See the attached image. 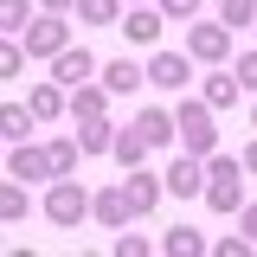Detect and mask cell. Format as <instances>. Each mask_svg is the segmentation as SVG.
<instances>
[{
  "label": "cell",
  "mask_w": 257,
  "mask_h": 257,
  "mask_svg": "<svg viewBox=\"0 0 257 257\" xmlns=\"http://www.w3.org/2000/svg\"><path fill=\"white\" fill-rule=\"evenodd\" d=\"M244 161H231V155H206V206L212 212H238L244 206Z\"/></svg>",
  "instance_id": "6da1fadb"
},
{
  "label": "cell",
  "mask_w": 257,
  "mask_h": 257,
  "mask_svg": "<svg viewBox=\"0 0 257 257\" xmlns=\"http://www.w3.org/2000/svg\"><path fill=\"white\" fill-rule=\"evenodd\" d=\"M84 212H96V199L77 187V180H64V174H58V187L45 193V219L71 231V225H84Z\"/></svg>",
  "instance_id": "7a4b0ae2"
},
{
  "label": "cell",
  "mask_w": 257,
  "mask_h": 257,
  "mask_svg": "<svg viewBox=\"0 0 257 257\" xmlns=\"http://www.w3.org/2000/svg\"><path fill=\"white\" fill-rule=\"evenodd\" d=\"M180 142H187V155H212V142H219V128H212V103H180Z\"/></svg>",
  "instance_id": "3957f363"
},
{
  "label": "cell",
  "mask_w": 257,
  "mask_h": 257,
  "mask_svg": "<svg viewBox=\"0 0 257 257\" xmlns=\"http://www.w3.org/2000/svg\"><path fill=\"white\" fill-rule=\"evenodd\" d=\"M187 77H193V58H187V52H155V58H148V84H155V90L180 96Z\"/></svg>",
  "instance_id": "277c9868"
},
{
  "label": "cell",
  "mask_w": 257,
  "mask_h": 257,
  "mask_svg": "<svg viewBox=\"0 0 257 257\" xmlns=\"http://www.w3.org/2000/svg\"><path fill=\"white\" fill-rule=\"evenodd\" d=\"M64 45H71V32H64L58 13H45V20H32V26H26V52H32V58H58Z\"/></svg>",
  "instance_id": "5b68a950"
},
{
  "label": "cell",
  "mask_w": 257,
  "mask_h": 257,
  "mask_svg": "<svg viewBox=\"0 0 257 257\" xmlns=\"http://www.w3.org/2000/svg\"><path fill=\"white\" fill-rule=\"evenodd\" d=\"M7 174H13V180H45V174H58V161H52V148H26V142H13Z\"/></svg>",
  "instance_id": "8992f818"
},
{
  "label": "cell",
  "mask_w": 257,
  "mask_h": 257,
  "mask_svg": "<svg viewBox=\"0 0 257 257\" xmlns=\"http://www.w3.org/2000/svg\"><path fill=\"white\" fill-rule=\"evenodd\" d=\"M167 193L174 199H193V193H206V155H180L167 167Z\"/></svg>",
  "instance_id": "52a82bcc"
},
{
  "label": "cell",
  "mask_w": 257,
  "mask_h": 257,
  "mask_svg": "<svg viewBox=\"0 0 257 257\" xmlns=\"http://www.w3.org/2000/svg\"><path fill=\"white\" fill-rule=\"evenodd\" d=\"M90 71H96V58L84 52V45H64L58 58H52V77H58L64 90H77V84H90Z\"/></svg>",
  "instance_id": "ba28073f"
},
{
  "label": "cell",
  "mask_w": 257,
  "mask_h": 257,
  "mask_svg": "<svg viewBox=\"0 0 257 257\" xmlns=\"http://www.w3.org/2000/svg\"><path fill=\"white\" fill-rule=\"evenodd\" d=\"M187 52L206 58V64H219V58H231V32H225V26H193L187 32Z\"/></svg>",
  "instance_id": "9c48e42d"
},
{
  "label": "cell",
  "mask_w": 257,
  "mask_h": 257,
  "mask_svg": "<svg viewBox=\"0 0 257 257\" xmlns=\"http://www.w3.org/2000/svg\"><path fill=\"white\" fill-rule=\"evenodd\" d=\"M103 84H109V96H128V90L148 84V71H142L135 58H109V64H103Z\"/></svg>",
  "instance_id": "30bf717a"
},
{
  "label": "cell",
  "mask_w": 257,
  "mask_h": 257,
  "mask_svg": "<svg viewBox=\"0 0 257 257\" xmlns=\"http://www.w3.org/2000/svg\"><path fill=\"white\" fill-rule=\"evenodd\" d=\"M96 219L109 225V231H122V225L135 219V206H128V187H109V193H96Z\"/></svg>",
  "instance_id": "8fae6325"
},
{
  "label": "cell",
  "mask_w": 257,
  "mask_h": 257,
  "mask_svg": "<svg viewBox=\"0 0 257 257\" xmlns=\"http://www.w3.org/2000/svg\"><path fill=\"white\" fill-rule=\"evenodd\" d=\"M128 206H135V219H142V212H155V199H161V187H167V180H148V174H142V167H128Z\"/></svg>",
  "instance_id": "7c38bea8"
},
{
  "label": "cell",
  "mask_w": 257,
  "mask_h": 257,
  "mask_svg": "<svg viewBox=\"0 0 257 257\" xmlns=\"http://www.w3.org/2000/svg\"><path fill=\"white\" fill-rule=\"evenodd\" d=\"M135 128L148 135V148H161V142H174V135H180V122H174L167 109H142V116H135Z\"/></svg>",
  "instance_id": "4fadbf2b"
},
{
  "label": "cell",
  "mask_w": 257,
  "mask_h": 257,
  "mask_svg": "<svg viewBox=\"0 0 257 257\" xmlns=\"http://www.w3.org/2000/svg\"><path fill=\"white\" fill-rule=\"evenodd\" d=\"M238 90H244V84H238V71L206 77V103H212V109H231V103H238Z\"/></svg>",
  "instance_id": "5bb4252c"
},
{
  "label": "cell",
  "mask_w": 257,
  "mask_h": 257,
  "mask_svg": "<svg viewBox=\"0 0 257 257\" xmlns=\"http://www.w3.org/2000/svg\"><path fill=\"white\" fill-rule=\"evenodd\" d=\"M122 32L135 39V45H155V39H161V13H148V7H135V13L122 20Z\"/></svg>",
  "instance_id": "9a60e30c"
},
{
  "label": "cell",
  "mask_w": 257,
  "mask_h": 257,
  "mask_svg": "<svg viewBox=\"0 0 257 257\" xmlns=\"http://www.w3.org/2000/svg\"><path fill=\"white\" fill-rule=\"evenodd\" d=\"M161 251H174V257H199V251H206V238H199L193 225H174V231L161 238Z\"/></svg>",
  "instance_id": "2e32d148"
},
{
  "label": "cell",
  "mask_w": 257,
  "mask_h": 257,
  "mask_svg": "<svg viewBox=\"0 0 257 257\" xmlns=\"http://www.w3.org/2000/svg\"><path fill=\"white\" fill-rule=\"evenodd\" d=\"M32 122H39V116H32V103H26V109H20V103H7V116H0V135H7V142H26V135H32Z\"/></svg>",
  "instance_id": "e0dca14e"
},
{
  "label": "cell",
  "mask_w": 257,
  "mask_h": 257,
  "mask_svg": "<svg viewBox=\"0 0 257 257\" xmlns=\"http://www.w3.org/2000/svg\"><path fill=\"white\" fill-rule=\"evenodd\" d=\"M103 96H109V84H103V90H96V84H77V90H71V116H84V122L103 116Z\"/></svg>",
  "instance_id": "ac0fdd59"
},
{
  "label": "cell",
  "mask_w": 257,
  "mask_h": 257,
  "mask_svg": "<svg viewBox=\"0 0 257 257\" xmlns=\"http://www.w3.org/2000/svg\"><path fill=\"white\" fill-rule=\"evenodd\" d=\"M77 142H84V155H103V148H116V135H109V122H103V116H90V122L77 128Z\"/></svg>",
  "instance_id": "d6986e66"
},
{
  "label": "cell",
  "mask_w": 257,
  "mask_h": 257,
  "mask_svg": "<svg viewBox=\"0 0 257 257\" xmlns=\"http://www.w3.org/2000/svg\"><path fill=\"white\" fill-rule=\"evenodd\" d=\"M109 155L122 161V167H142V155H148V135H142V128H135V135H116V148H109Z\"/></svg>",
  "instance_id": "ffe728a7"
},
{
  "label": "cell",
  "mask_w": 257,
  "mask_h": 257,
  "mask_svg": "<svg viewBox=\"0 0 257 257\" xmlns=\"http://www.w3.org/2000/svg\"><path fill=\"white\" fill-rule=\"evenodd\" d=\"M77 13H84L90 26H116V13H122V0H77Z\"/></svg>",
  "instance_id": "44dd1931"
},
{
  "label": "cell",
  "mask_w": 257,
  "mask_h": 257,
  "mask_svg": "<svg viewBox=\"0 0 257 257\" xmlns=\"http://www.w3.org/2000/svg\"><path fill=\"white\" fill-rule=\"evenodd\" d=\"M26 103H32V116H39V122H52V116H58V109H64V96L52 90V84H39V90H32Z\"/></svg>",
  "instance_id": "7402d4cb"
},
{
  "label": "cell",
  "mask_w": 257,
  "mask_h": 257,
  "mask_svg": "<svg viewBox=\"0 0 257 257\" xmlns=\"http://www.w3.org/2000/svg\"><path fill=\"white\" fill-rule=\"evenodd\" d=\"M26 71V52H20V39H7L0 45V77H20Z\"/></svg>",
  "instance_id": "603a6c76"
},
{
  "label": "cell",
  "mask_w": 257,
  "mask_h": 257,
  "mask_svg": "<svg viewBox=\"0 0 257 257\" xmlns=\"http://www.w3.org/2000/svg\"><path fill=\"white\" fill-rule=\"evenodd\" d=\"M225 7V26H251L257 20V0H219Z\"/></svg>",
  "instance_id": "cb8c5ba5"
},
{
  "label": "cell",
  "mask_w": 257,
  "mask_h": 257,
  "mask_svg": "<svg viewBox=\"0 0 257 257\" xmlns=\"http://www.w3.org/2000/svg\"><path fill=\"white\" fill-rule=\"evenodd\" d=\"M0 26H7V32H26V0H0Z\"/></svg>",
  "instance_id": "d4e9b609"
},
{
  "label": "cell",
  "mask_w": 257,
  "mask_h": 257,
  "mask_svg": "<svg viewBox=\"0 0 257 257\" xmlns=\"http://www.w3.org/2000/svg\"><path fill=\"white\" fill-rule=\"evenodd\" d=\"M77 148H84V142H52V161H58V174H71V167H77Z\"/></svg>",
  "instance_id": "484cf974"
},
{
  "label": "cell",
  "mask_w": 257,
  "mask_h": 257,
  "mask_svg": "<svg viewBox=\"0 0 257 257\" xmlns=\"http://www.w3.org/2000/svg\"><path fill=\"white\" fill-rule=\"evenodd\" d=\"M0 212H7V219H26V193H20V187H7V199H0Z\"/></svg>",
  "instance_id": "4316f807"
},
{
  "label": "cell",
  "mask_w": 257,
  "mask_h": 257,
  "mask_svg": "<svg viewBox=\"0 0 257 257\" xmlns=\"http://www.w3.org/2000/svg\"><path fill=\"white\" fill-rule=\"evenodd\" d=\"M212 251H219V257H244V251H257V244H251V238H219Z\"/></svg>",
  "instance_id": "83f0119b"
},
{
  "label": "cell",
  "mask_w": 257,
  "mask_h": 257,
  "mask_svg": "<svg viewBox=\"0 0 257 257\" xmlns=\"http://www.w3.org/2000/svg\"><path fill=\"white\" fill-rule=\"evenodd\" d=\"M238 84H244V90H257V52H244V58H238Z\"/></svg>",
  "instance_id": "f1b7e54d"
},
{
  "label": "cell",
  "mask_w": 257,
  "mask_h": 257,
  "mask_svg": "<svg viewBox=\"0 0 257 257\" xmlns=\"http://www.w3.org/2000/svg\"><path fill=\"white\" fill-rule=\"evenodd\" d=\"M142 251H148V244H142L135 231H122V238H116V257H142Z\"/></svg>",
  "instance_id": "f546056e"
},
{
  "label": "cell",
  "mask_w": 257,
  "mask_h": 257,
  "mask_svg": "<svg viewBox=\"0 0 257 257\" xmlns=\"http://www.w3.org/2000/svg\"><path fill=\"white\" fill-rule=\"evenodd\" d=\"M193 7H199V0H161V13H167V20H187Z\"/></svg>",
  "instance_id": "4dcf8cb0"
},
{
  "label": "cell",
  "mask_w": 257,
  "mask_h": 257,
  "mask_svg": "<svg viewBox=\"0 0 257 257\" xmlns=\"http://www.w3.org/2000/svg\"><path fill=\"white\" fill-rule=\"evenodd\" d=\"M244 238H251V244H257V206H251V212H244Z\"/></svg>",
  "instance_id": "1f68e13d"
},
{
  "label": "cell",
  "mask_w": 257,
  "mask_h": 257,
  "mask_svg": "<svg viewBox=\"0 0 257 257\" xmlns=\"http://www.w3.org/2000/svg\"><path fill=\"white\" fill-rule=\"evenodd\" d=\"M64 7H77V0H45V13H64Z\"/></svg>",
  "instance_id": "d6a6232c"
},
{
  "label": "cell",
  "mask_w": 257,
  "mask_h": 257,
  "mask_svg": "<svg viewBox=\"0 0 257 257\" xmlns=\"http://www.w3.org/2000/svg\"><path fill=\"white\" fill-rule=\"evenodd\" d=\"M244 167H251V174H257V142H251V148H244Z\"/></svg>",
  "instance_id": "836d02e7"
},
{
  "label": "cell",
  "mask_w": 257,
  "mask_h": 257,
  "mask_svg": "<svg viewBox=\"0 0 257 257\" xmlns=\"http://www.w3.org/2000/svg\"><path fill=\"white\" fill-rule=\"evenodd\" d=\"M251 122H257V109H251Z\"/></svg>",
  "instance_id": "e575fe53"
}]
</instances>
